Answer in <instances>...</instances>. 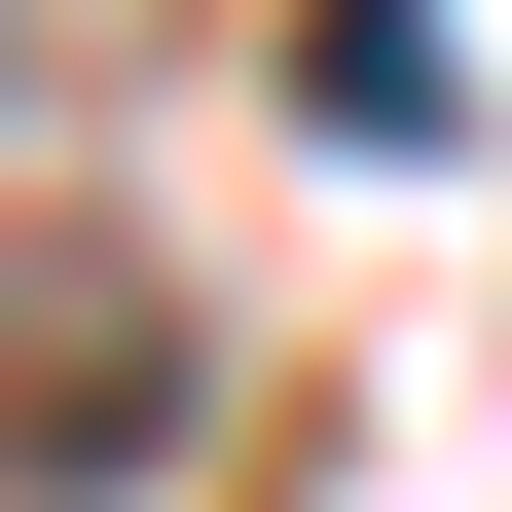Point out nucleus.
<instances>
[{
	"label": "nucleus",
	"mask_w": 512,
	"mask_h": 512,
	"mask_svg": "<svg viewBox=\"0 0 512 512\" xmlns=\"http://www.w3.org/2000/svg\"><path fill=\"white\" fill-rule=\"evenodd\" d=\"M183 439H220V330H183L110 220H37L0 256V512H147Z\"/></svg>",
	"instance_id": "f257e3e1"
},
{
	"label": "nucleus",
	"mask_w": 512,
	"mask_h": 512,
	"mask_svg": "<svg viewBox=\"0 0 512 512\" xmlns=\"http://www.w3.org/2000/svg\"><path fill=\"white\" fill-rule=\"evenodd\" d=\"M293 110H330V147H439L476 74H439V0H293Z\"/></svg>",
	"instance_id": "f03ea898"
}]
</instances>
